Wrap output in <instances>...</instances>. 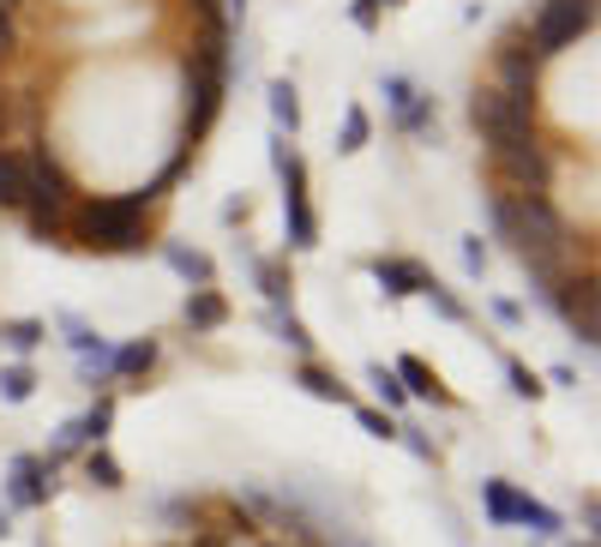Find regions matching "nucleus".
Wrapping results in <instances>:
<instances>
[{"mask_svg":"<svg viewBox=\"0 0 601 547\" xmlns=\"http://www.w3.org/2000/svg\"><path fill=\"white\" fill-rule=\"evenodd\" d=\"M157 205L163 199L151 187H132V193H79V205H73V247L144 253L151 247V229H157Z\"/></svg>","mask_w":601,"mask_h":547,"instance_id":"1","label":"nucleus"},{"mask_svg":"<svg viewBox=\"0 0 601 547\" xmlns=\"http://www.w3.org/2000/svg\"><path fill=\"white\" fill-rule=\"evenodd\" d=\"M596 30V0H541L536 13L523 18V37H529V54L541 66L560 61L565 49H577V37Z\"/></svg>","mask_w":601,"mask_h":547,"instance_id":"2","label":"nucleus"},{"mask_svg":"<svg viewBox=\"0 0 601 547\" xmlns=\"http://www.w3.org/2000/svg\"><path fill=\"white\" fill-rule=\"evenodd\" d=\"M470 127L482 132L487 151H499V144H523V139H541V132H536V103L499 97L494 85H475V91H470Z\"/></svg>","mask_w":601,"mask_h":547,"instance_id":"3","label":"nucleus"},{"mask_svg":"<svg viewBox=\"0 0 601 547\" xmlns=\"http://www.w3.org/2000/svg\"><path fill=\"white\" fill-rule=\"evenodd\" d=\"M271 163L283 175V222H289V253H307L319 247V217H314V199H307V163L289 151V139H271Z\"/></svg>","mask_w":601,"mask_h":547,"instance_id":"4","label":"nucleus"},{"mask_svg":"<svg viewBox=\"0 0 601 547\" xmlns=\"http://www.w3.org/2000/svg\"><path fill=\"white\" fill-rule=\"evenodd\" d=\"M494 91L499 97H517V103H536V97H541V61L529 54L523 18L494 37Z\"/></svg>","mask_w":601,"mask_h":547,"instance_id":"5","label":"nucleus"},{"mask_svg":"<svg viewBox=\"0 0 601 547\" xmlns=\"http://www.w3.org/2000/svg\"><path fill=\"white\" fill-rule=\"evenodd\" d=\"M54 475H61V469L42 463L37 451L13 457V469H7V506H13V511H37V506H49L54 487H61Z\"/></svg>","mask_w":601,"mask_h":547,"instance_id":"6","label":"nucleus"},{"mask_svg":"<svg viewBox=\"0 0 601 547\" xmlns=\"http://www.w3.org/2000/svg\"><path fill=\"white\" fill-rule=\"evenodd\" d=\"M367 271H373V283H380L392 301L421 295V289H427V265H415V259H397V253H380V259L367 265Z\"/></svg>","mask_w":601,"mask_h":547,"instance_id":"7","label":"nucleus"},{"mask_svg":"<svg viewBox=\"0 0 601 547\" xmlns=\"http://www.w3.org/2000/svg\"><path fill=\"white\" fill-rule=\"evenodd\" d=\"M25 199H30L25 144H0V211H25Z\"/></svg>","mask_w":601,"mask_h":547,"instance_id":"8","label":"nucleus"},{"mask_svg":"<svg viewBox=\"0 0 601 547\" xmlns=\"http://www.w3.org/2000/svg\"><path fill=\"white\" fill-rule=\"evenodd\" d=\"M163 361V343L157 338H127V343H115V379H132V385H144L151 379V367Z\"/></svg>","mask_w":601,"mask_h":547,"instance_id":"9","label":"nucleus"},{"mask_svg":"<svg viewBox=\"0 0 601 547\" xmlns=\"http://www.w3.org/2000/svg\"><path fill=\"white\" fill-rule=\"evenodd\" d=\"M392 373L404 379V391H409V397H427V404H439V409H451V404H458V397H451V391L439 385V373H433V367L421 361V355H404V361H397Z\"/></svg>","mask_w":601,"mask_h":547,"instance_id":"10","label":"nucleus"},{"mask_svg":"<svg viewBox=\"0 0 601 547\" xmlns=\"http://www.w3.org/2000/svg\"><path fill=\"white\" fill-rule=\"evenodd\" d=\"M163 259H169V271L193 289H210V277H217V265H210L199 247H187V241H163Z\"/></svg>","mask_w":601,"mask_h":547,"instance_id":"11","label":"nucleus"},{"mask_svg":"<svg viewBox=\"0 0 601 547\" xmlns=\"http://www.w3.org/2000/svg\"><path fill=\"white\" fill-rule=\"evenodd\" d=\"M181 319L193 331H217V326H229V301L217 295V283L210 289H193V295H187V307H181Z\"/></svg>","mask_w":601,"mask_h":547,"instance_id":"12","label":"nucleus"},{"mask_svg":"<svg viewBox=\"0 0 601 547\" xmlns=\"http://www.w3.org/2000/svg\"><path fill=\"white\" fill-rule=\"evenodd\" d=\"M295 385H300V391H314L319 404H349V385H343V379L331 373V367H319V355L295 367Z\"/></svg>","mask_w":601,"mask_h":547,"instance_id":"13","label":"nucleus"},{"mask_svg":"<svg viewBox=\"0 0 601 547\" xmlns=\"http://www.w3.org/2000/svg\"><path fill=\"white\" fill-rule=\"evenodd\" d=\"M42 338H49V326H42V319H7V326H0V349L13 355V361L37 355V349H42Z\"/></svg>","mask_w":601,"mask_h":547,"instance_id":"14","label":"nucleus"},{"mask_svg":"<svg viewBox=\"0 0 601 547\" xmlns=\"http://www.w3.org/2000/svg\"><path fill=\"white\" fill-rule=\"evenodd\" d=\"M253 283H259L265 307L277 313L289 301V289H295V271H289V259H259V265H253Z\"/></svg>","mask_w":601,"mask_h":547,"instance_id":"15","label":"nucleus"},{"mask_svg":"<svg viewBox=\"0 0 601 547\" xmlns=\"http://www.w3.org/2000/svg\"><path fill=\"white\" fill-rule=\"evenodd\" d=\"M482 511L499 523V530H511V523H517V487H511L506 475H487L482 482Z\"/></svg>","mask_w":601,"mask_h":547,"instance_id":"16","label":"nucleus"},{"mask_svg":"<svg viewBox=\"0 0 601 547\" xmlns=\"http://www.w3.org/2000/svg\"><path fill=\"white\" fill-rule=\"evenodd\" d=\"M392 127L404 132V139H433V132H439V103H433V97L421 91L415 103L404 109V115H392Z\"/></svg>","mask_w":601,"mask_h":547,"instance_id":"17","label":"nucleus"},{"mask_svg":"<svg viewBox=\"0 0 601 547\" xmlns=\"http://www.w3.org/2000/svg\"><path fill=\"white\" fill-rule=\"evenodd\" d=\"M265 103H271L277 132H300V91L289 78H271V85H265Z\"/></svg>","mask_w":601,"mask_h":547,"instance_id":"18","label":"nucleus"},{"mask_svg":"<svg viewBox=\"0 0 601 547\" xmlns=\"http://www.w3.org/2000/svg\"><path fill=\"white\" fill-rule=\"evenodd\" d=\"M85 482L103 487V494H120V487H127V469H120L103 445H91V451H85Z\"/></svg>","mask_w":601,"mask_h":547,"instance_id":"19","label":"nucleus"},{"mask_svg":"<svg viewBox=\"0 0 601 547\" xmlns=\"http://www.w3.org/2000/svg\"><path fill=\"white\" fill-rule=\"evenodd\" d=\"M265 319H271V331H277V343H289V349L300 355V361H314V331L300 326L295 313L289 307H277V313H265Z\"/></svg>","mask_w":601,"mask_h":547,"instance_id":"20","label":"nucleus"},{"mask_svg":"<svg viewBox=\"0 0 601 547\" xmlns=\"http://www.w3.org/2000/svg\"><path fill=\"white\" fill-rule=\"evenodd\" d=\"M139 25H144V0H127L120 13H108V18H91V25H85V37L108 42V37H120V30H139Z\"/></svg>","mask_w":601,"mask_h":547,"instance_id":"21","label":"nucleus"},{"mask_svg":"<svg viewBox=\"0 0 601 547\" xmlns=\"http://www.w3.org/2000/svg\"><path fill=\"white\" fill-rule=\"evenodd\" d=\"M108 428H115V397L103 391V397H97V404L79 416V440H85V445H103V440H108Z\"/></svg>","mask_w":601,"mask_h":547,"instance_id":"22","label":"nucleus"},{"mask_svg":"<svg viewBox=\"0 0 601 547\" xmlns=\"http://www.w3.org/2000/svg\"><path fill=\"white\" fill-rule=\"evenodd\" d=\"M30 391H37L30 361H7V367H0V404H25Z\"/></svg>","mask_w":601,"mask_h":547,"instance_id":"23","label":"nucleus"},{"mask_svg":"<svg viewBox=\"0 0 601 547\" xmlns=\"http://www.w3.org/2000/svg\"><path fill=\"white\" fill-rule=\"evenodd\" d=\"M517 523H523V530H536V535H560L565 530L560 511L541 506V499H529V494H517Z\"/></svg>","mask_w":601,"mask_h":547,"instance_id":"24","label":"nucleus"},{"mask_svg":"<svg viewBox=\"0 0 601 547\" xmlns=\"http://www.w3.org/2000/svg\"><path fill=\"white\" fill-rule=\"evenodd\" d=\"M367 139H373V120H367L361 103L343 109V132H337V151H367Z\"/></svg>","mask_w":601,"mask_h":547,"instance_id":"25","label":"nucleus"},{"mask_svg":"<svg viewBox=\"0 0 601 547\" xmlns=\"http://www.w3.org/2000/svg\"><path fill=\"white\" fill-rule=\"evenodd\" d=\"M421 295L433 301V313H439V319H451V326H470V307H463V301L451 295V289H445L439 277H427V289H421Z\"/></svg>","mask_w":601,"mask_h":547,"instance_id":"26","label":"nucleus"},{"mask_svg":"<svg viewBox=\"0 0 601 547\" xmlns=\"http://www.w3.org/2000/svg\"><path fill=\"white\" fill-rule=\"evenodd\" d=\"M380 91H385V109H392V115H404V109L421 97V85H415V78H404V73H385Z\"/></svg>","mask_w":601,"mask_h":547,"instance_id":"27","label":"nucleus"},{"mask_svg":"<svg viewBox=\"0 0 601 547\" xmlns=\"http://www.w3.org/2000/svg\"><path fill=\"white\" fill-rule=\"evenodd\" d=\"M367 385H373V391L385 397V409H404V397H409V391H404V379H397L392 367H380V361L367 367Z\"/></svg>","mask_w":601,"mask_h":547,"instance_id":"28","label":"nucleus"},{"mask_svg":"<svg viewBox=\"0 0 601 547\" xmlns=\"http://www.w3.org/2000/svg\"><path fill=\"white\" fill-rule=\"evenodd\" d=\"M506 379H511V391H517V397H529V404H536L541 391H548V385H541L536 373H529V367L517 361V355H506Z\"/></svg>","mask_w":601,"mask_h":547,"instance_id":"29","label":"nucleus"},{"mask_svg":"<svg viewBox=\"0 0 601 547\" xmlns=\"http://www.w3.org/2000/svg\"><path fill=\"white\" fill-rule=\"evenodd\" d=\"M355 421H361L367 433H373V440H397V416H385V409H355Z\"/></svg>","mask_w":601,"mask_h":547,"instance_id":"30","label":"nucleus"},{"mask_svg":"<svg viewBox=\"0 0 601 547\" xmlns=\"http://www.w3.org/2000/svg\"><path fill=\"white\" fill-rule=\"evenodd\" d=\"M397 440H404L409 451L421 457V463H439V445H433V440H427V433H421V428H404V421H397Z\"/></svg>","mask_w":601,"mask_h":547,"instance_id":"31","label":"nucleus"},{"mask_svg":"<svg viewBox=\"0 0 601 547\" xmlns=\"http://www.w3.org/2000/svg\"><path fill=\"white\" fill-rule=\"evenodd\" d=\"M349 18H355V30H380L385 7H380V0H349Z\"/></svg>","mask_w":601,"mask_h":547,"instance_id":"32","label":"nucleus"},{"mask_svg":"<svg viewBox=\"0 0 601 547\" xmlns=\"http://www.w3.org/2000/svg\"><path fill=\"white\" fill-rule=\"evenodd\" d=\"M463 265H470V277L487 271V241L482 234H463Z\"/></svg>","mask_w":601,"mask_h":547,"instance_id":"33","label":"nucleus"},{"mask_svg":"<svg viewBox=\"0 0 601 547\" xmlns=\"http://www.w3.org/2000/svg\"><path fill=\"white\" fill-rule=\"evenodd\" d=\"M247 217H253L247 199H229V205H222V222H229V229H247Z\"/></svg>","mask_w":601,"mask_h":547,"instance_id":"34","label":"nucleus"},{"mask_svg":"<svg viewBox=\"0 0 601 547\" xmlns=\"http://www.w3.org/2000/svg\"><path fill=\"white\" fill-rule=\"evenodd\" d=\"M494 319H499V326H517L523 307H517V301H494Z\"/></svg>","mask_w":601,"mask_h":547,"instance_id":"35","label":"nucleus"},{"mask_svg":"<svg viewBox=\"0 0 601 547\" xmlns=\"http://www.w3.org/2000/svg\"><path fill=\"white\" fill-rule=\"evenodd\" d=\"M0 144H13V132H7V85H0Z\"/></svg>","mask_w":601,"mask_h":547,"instance_id":"36","label":"nucleus"},{"mask_svg":"<svg viewBox=\"0 0 601 547\" xmlns=\"http://www.w3.org/2000/svg\"><path fill=\"white\" fill-rule=\"evenodd\" d=\"M222 18H229V25H241V18H247V0H229V13H222Z\"/></svg>","mask_w":601,"mask_h":547,"instance_id":"37","label":"nucleus"},{"mask_svg":"<svg viewBox=\"0 0 601 547\" xmlns=\"http://www.w3.org/2000/svg\"><path fill=\"white\" fill-rule=\"evenodd\" d=\"M0 7H7V13H25V0H0Z\"/></svg>","mask_w":601,"mask_h":547,"instance_id":"38","label":"nucleus"},{"mask_svg":"<svg viewBox=\"0 0 601 547\" xmlns=\"http://www.w3.org/2000/svg\"><path fill=\"white\" fill-rule=\"evenodd\" d=\"M0 535H13V518H7V511H0Z\"/></svg>","mask_w":601,"mask_h":547,"instance_id":"39","label":"nucleus"},{"mask_svg":"<svg viewBox=\"0 0 601 547\" xmlns=\"http://www.w3.org/2000/svg\"><path fill=\"white\" fill-rule=\"evenodd\" d=\"M572 547H596V542H589V535H584V542H572Z\"/></svg>","mask_w":601,"mask_h":547,"instance_id":"40","label":"nucleus"},{"mask_svg":"<svg viewBox=\"0 0 601 547\" xmlns=\"http://www.w3.org/2000/svg\"><path fill=\"white\" fill-rule=\"evenodd\" d=\"M380 7H404V0H380Z\"/></svg>","mask_w":601,"mask_h":547,"instance_id":"41","label":"nucleus"},{"mask_svg":"<svg viewBox=\"0 0 601 547\" xmlns=\"http://www.w3.org/2000/svg\"><path fill=\"white\" fill-rule=\"evenodd\" d=\"M0 85H7V66H0Z\"/></svg>","mask_w":601,"mask_h":547,"instance_id":"42","label":"nucleus"}]
</instances>
